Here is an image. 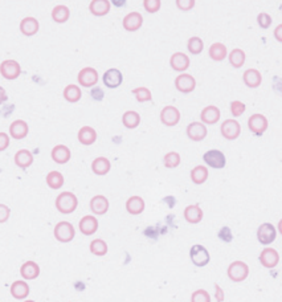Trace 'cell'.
<instances>
[{
	"instance_id": "cell-1",
	"label": "cell",
	"mask_w": 282,
	"mask_h": 302,
	"mask_svg": "<svg viewBox=\"0 0 282 302\" xmlns=\"http://www.w3.org/2000/svg\"><path fill=\"white\" fill-rule=\"evenodd\" d=\"M55 206H56L57 211L62 215H69L73 214L78 207V199L73 192L70 191H64L61 192L58 196L56 197L55 201Z\"/></svg>"
},
{
	"instance_id": "cell-2",
	"label": "cell",
	"mask_w": 282,
	"mask_h": 302,
	"mask_svg": "<svg viewBox=\"0 0 282 302\" xmlns=\"http://www.w3.org/2000/svg\"><path fill=\"white\" fill-rule=\"evenodd\" d=\"M226 274L229 277L230 281L233 282H242L245 281L248 276H249V266L248 264L241 260H236V261L230 262L226 270Z\"/></svg>"
},
{
	"instance_id": "cell-3",
	"label": "cell",
	"mask_w": 282,
	"mask_h": 302,
	"mask_svg": "<svg viewBox=\"0 0 282 302\" xmlns=\"http://www.w3.org/2000/svg\"><path fill=\"white\" fill-rule=\"evenodd\" d=\"M53 235L57 242H70L76 236V230L72 223L60 222L57 223L53 230Z\"/></svg>"
},
{
	"instance_id": "cell-4",
	"label": "cell",
	"mask_w": 282,
	"mask_h": 302,
	"mask_svg": "<svg viewBox=\"0 0 282 302\" xmlns=\"http://www.w3.org/2000/svg\"><path fill=\"white\" fill-rule=\"evenodd\" d=\"M190 258L195 266L203 268V266L208 265V262L211 261V254L204 245L195 244V245L191 246Z\"/></svg>"
},
{
	"instance_id": "cell-5",
	"label": "cell",
	"mask_w": 282,
	"mask_h": 302,
	"mask_svg": "<svg viewBox=\"0 0 282 302\" xmlns=\"http://www.w3.org/2000/svg\"><path fill=\"white\" fill-rule=\"evenodd\" d=\"M98 72L97 69L92 68V66H86V68L81 69L77 76V81L82 88H93L96 86L98 82Z\"/></svg>"
},
{
	"instance_id": "cell-6",
	"label": "cell",
	"mask_w": 282,
	"mask_h": 302,
	"mask_svg": "<svg viewBox=\"0 0 282 302\" xmlns=\"http://www.w3.org/2000/svg\"><path fill=\"white\" fill-rule=\"evenodd\" d=\"M220 133L228 141H234L241 134V125L236 120H226L220 126Z\"/></svg>"
},
{
	"instance_id": "cell-7",
	"label": "cell",
	"mask_w": 282,
	"mask_h": 302,
	"mask_svg": "<svg viewBox=\"0 0 282 302\" xmlns=\"http://www.w3.org/2000/svg\"><path fill=\"white\" fill-rule=\"evenodd\" d=\"M277 238V230L272 223H262L257 230V240L262 245H269Z\"/></svg>"
},
{
	"instance_id": "cell-8",
	"label": "cell",
	"mask_w": 282,
	"mask_h": 302,
	"mask_svg": "<svg viewBox=\"0 0 282 302\" xmlns=\"http://www.w3.org/2000/svg\"><path fill=\"white\" fill-rule=\"evenodd\" d=\"M203 161L206 162V165L216 170L224 169L226 165V155L220 150H210V151H207L203 155Z\"/></svg>"
},
{
	"instance_id": "cell-9",
	"label": "cell",
	"mask_w": 282,
	"mask_h": 302,
	"mask_svg": "<svg viewBox=\"0 0 282 302\" xmlns=\"http://www.w3.org/2000/svg\"><path fill=\"white\" fill-rule=\"evenodd\" d=\"M20 73L21 66L16 60H4L0 64V74L5 80H16Z\"/></svg>"
},
{
	"instance_id": "cell-10",
	"label": "cell",
	"mask_w": 282,
	"mask_h": 302,
	"mask_svg": "<svg viewBox=\"0 0 282 302\" xmlns=\"http://www.w3.org/2000/svg\"><path fill=\"white\" fill-rule=\"evenodd\" d=\"M179 121H180V112H179L176 106L169 105L162 109L161 122L163 125L172 127V126H176Z\"/></svg>"
},
{
	"instance_id": "cell-11",
	"label": "cell",
	"mask_w": 282,
	"mask_h": 302,
	"mask_svg": "<svg viewBox=\"0 0 282 302\" xmlns=\"http://www.w3.org/2000/svg\"><path fill=\"white\" fill-rule=\"evenodd\" d=\"M258 260H260L264 268L273 269L280 264V253L274 248H265V249L261 250V253L258 256Z\"/></svg>"
},
{
	"instance_id": "cell-12",
	"label": "cell",
	"mask_w": 282,
	"mask_h": 302,
	"mask_svg": "<svg viewBox=\"0 0 282 302\" xmlns=\"http://www.w3.org/2000/svg\"><path fill=\"white\" fill-rule=\"evenodd\" d=\"M268 126H269V122H268L265 116H262V114L256 113L250 116L249 120H248V127L256 135H262L268 130Z\"/></svg>"
},
{
	"instance_id": "cell-13",
	"label": "cell",
	"mask_w": 282,
	"mask_h": 302,
	"mask_svg": "<svg viewBox=\"0 0 282 302\" xmlns=\"http://www.w3.org/2000/svg\"><path fill=\"white\" fill-rule=\"evenodd\" d=\"M175 88L180 93H191L196 88V80L188 73H181L175 78Z\"/></svg>"
},
{
	"instance_id": "cell-14",
	"label": "cell",
	"mask_w": 282,
	"mask_h": 302,
	"mask_svg": "<svg viewBox=\"0 0 282 302\" xmlns=\"http://www.w3.org/2000/svg\"><path fill=\"white\" fill-rule=\"evenodd\" d=\"M207 126L203 125L202 122H191L185 129L187 137L192 142H202L207 137Z\"/></svg>"
},
{
	"instance_id": "cell-15",
	"label": "cell",
	"mask_w": 282,
	"mask_h": 302,
	"mask_svg": "<svg viewBox=\"0 0 282 302\" xmlns=\"http://www.w3.org/2000/svg\"><path fill=\"white\" fill-rule=\"evenodd\" d=\"M102 81H104L106 88L115 89L118 86H121L122 82H123V74H122L119 69L110 68L104 73Z\"/></svg>"
},
{
	"instance_id": "cell-16",
	"label": "cell",
	"mask_w": 282,
	"mask_h": 302,
	"mask_svg": "<svg viewBox=\"0 0 282 302\" xmlns=\"http://www.w3.org/2000/svg\"><path fill=\"white\" fill-rule=\"evenodd\" d=\"M89 208L92 211L94 215H98V216H102L105 215L108 211H109L110 203L109 199L104 195H96L90 199V203H89Z\"/></svg>"
},
{
	"instance_id": "cell-17",
	"label": "cell",
	"mask_w": 282,
	"mask_h": 302,
	"mask_svg": "<svg viewBox=\"0 0 282 302\" xmlns=\"http://www.w3.org/2000/svg\"><path fill=\"white\" fill-rule=\"evenodd\" d=\"M190 57L183 52L173 53L172 56L169 57V66L176 72H185L190 68Z\"/></svg>"
},
{
	"instance_id": "cell-18",
	"label": "cell",
	"mask_w": 282,
	"mask_h": 302,
	"mask_svg": "<svg viewBox=\"0 0 282 302\" xmlns=\"http://www.w3.org/2000/svg\"><path fill=\"white\" fill-rule=\"evenodd\" d=\"M222 117L220 109L215 105H208L200 113V121L203 125H215Z\"/></svg>"
},
{
	"instance_id": "cell-19",
	"label": "cell",
	"mask_w": 282,
	"mask_h": 302,
	"mask_svg": "<svg viewBox=\"0 0 282 302\" xmlns=\"http://www.w3.org/2000/svg\"><path fill=\"white\" fill-rule=\"evenodd\" d=\"M70 157H72V153H70V149L68 146L65 145H56L51 151V158L52 161L57 165H65L70 161Z\"/></svg>"
},
{
	"instance_id": "cell-20",
	"label": "cell",
	"mask_w": 282,
	"mask_h": 302,
	"mask_svg": "<svg viewBox=\"0 0 282 302\" xmlns=\"http://www.w3.org/2000/svg\"><path fill=\"white\" fill-rule=\"evenodd\" d=\"M78 228L81 234L85 236H92L98 231V219L94 218L93 215H86L78 223Z\"/></svg>"
},
{
	"instance_id": "cell-21",
	"label": "cell",
	"mask_w": 282,
	"mask_h": 302,
	"mask_svg": "<svg viewBox=\"0 0 282 302\" xmlns=\"http://www.w3.org/2000/svg\"><path fill=\"white\" fill-rule=\"evenodd\" d=\"M122 25H123V28H125L127 32H135V31H138V29L143 25V16H142L139 12L127 13V15L123 17Z\"/></svg>"
},
{
	"instance_id": "cell-22",
	"label": "cell",
	"mask_w": 282,
	"mask_h": 302,
	"mask_svg": "<svg viewBox=\"0 0 282 302\" xmlns=\"http://www.w3.org/2000/svg\"><path fill=\"white\" fill-rule=\"evenodd\" d=\"M20 276L25 281H31V280H36L40 276V266L39 264L32 260L25 261L23 265L20 266Z\"/></svg>"
},
{
	"instance_id": "cell-23",
	"label": "cell",
	"mask_w": 282,
	"mask_h": 302,
	"mask_svg": "<svg viewBox=\"0 0 282 302\" xmlns=\"http://www.w3.org/2000/svg\"><path fill=\"white\" fill-rule=\"evenodd\" d=\"M29 133V127L28 123L23 120H16L13 121L11 125H9V135L13 138V139H24Z\"/></svg>"
},
{
	"instance_id": "cell-24",
	"label": "cell",
	"mask_w": 282,
	"mask_h": 302,
	"mask_svg": "<svg viewBox=\"0 0 282 302\" xmlns=\"http://www.w3.org/2000/svg\"><path fill=\"white\" fill-rule=\"evenodd\" d=\"M125 206H126V211H127L130 215L138 216V215H141L142 212L145 211L146 203L145 200H143V197L134 195V196H130L129 199L126 200Z\"/></svg>"
},
{
	"instance_id": "cell-25",
	"label": "cell",
	"mask_w": 282,
	"mask_h": 302,
	"mask_svg": "<svg viewBox=\"0 0 282 302\" xmlns=\"http://www.w3.org/2000/svg\"><path fill=\"white\" fill-rule=\"evenodd\" d=\"M40 29V24H39V20L36 17L28 16L24 17L23 20L20 21V32L27 37L35 36Z\"/></svg>"
},
{
	"instance_id": "cell-26",
	"label": "cell",
	"mask_w": 282,
	"mask_h": 302,
	"mask_svg": "<svg viewBox=\"0 0 282 302\" xmlns=\"http://www.w3.org/2000/svg\"><path fill=\"white\" fill-rule=\"evenodd\" d=\"M77 139H78L81 145L90 146L93 143H96V141H97V131L93 129L92 126H82L78 130Z\"/></svg>"
},
{
	"instance_id": "cell-27",
	"label": "cell",
	"mask_w": 282,
	"mask_h": 302,
	"mask_svg": "<svg viewBox=\"0 0 282 302\" xmlns=\"http://www.w3.org/2000/svg\"><path fill=\"white\" fill-rule=\"evenodd\" d=\"M110 8H112V3L109 0H93L89 4V11L92 15L97 17L105 16L110 12Z\"/></svg>"
},
{
	"instance_id": "cell-28",
	"label": "cell",
	"mask_w": 282,
	"mask_h": 302,
	"mask_svg": "<svg viewBox=\"0 0 282 302\" xmlns=\"http://www.w3.org/2000/svg\"><path fill=\"white\" fill-rule=\"evenodd\" d=\"M183 216H184L185 222L190 224H199L203 220V210L198 204H191V206L185 207L183 211Z\"/></svg>"
},
{
	"instance_id": "cell-29",
	"label": "cell",
	"mask_w": 282,
	"mask_h": 302,
	"mask_svg": "<svg viewBox=\"0 0 282 302\" xmlns=\"http://www.w3.org/2000/svg\"><path fill=\"white\" fill-rule=\"evenodd\" d=\"M29 285L25 281H21V280H17V281H13L11 288H9V293L12 296L15 300H25V298L29 296Z\"/></svg>"
},
{
	"instance_id": "cell-30",
	"label": "cell",
	"mask_w": 282,
	"mask_h": 302,
	"mask_svg": "<svg viewBox=\"0 0 282 302\" xmlns=\"http://www.w3.org/2000/svg\"><path fill=\"white\" fill-rule=\"evenodd\" d=\"M242 80H244V84L250 89H256L258 88L262 82V76L260 70L257 69H246L244 74H242Z\"/></svg>"
},
{
	"instance_id": "cell-31",
	"label": "cell",
	"mask_w": 282,
	"mask_h": 302,
	"mask_svg": "<svg viewBox=\"0 0 282 302\" xmlns=\"http://www.w3.org/2000/svg\"><path fill=\"white\" fill-rule=\"evenodd\" d=\"M110 170H112V163L108 158L98 157L92 162V171L98 177L108 175Z\"/></svg>"
},
{
	"instance_id": "cell-32",
	"label": "cell",
	"mask_w": 282,
	"mask_h": 302,
	"mask_svg": "<svg viewBox=\"0 0 282 302\" xmlns=\"http://www.w3.org/2000/svg\"><path fill=\"white\" fill-rule=\"evenodd\" d=\"M13 161H15V165H16L17 167H20V169L23 170L28 169L33 163V154L31 153L29 150L21 149L15 154Z\"/></svg>"
},
{
	"instance_id": "cell-33",
	"label": "cell",
	"mask_w": 282,
	"mask_h": 302,
	"mask_svg": "<svg viewBox=\"0 0 282 302\" xmlns=\"http://www.w3.org/2000/svg\"><path fill=\"white\" fill-rule=\"evenodd\" d=\"M70 17V9L64 4H58L55 5L52 9V19L55 23H58V24H62V23H66Z\"/></svg>"
},
{
	"instance_id": "cell-34",
	"label": "cell",
	"mask_w": 282,
	"mask_h": 302,
	"mask_svg": "<svg viewBox=\"0 0 282 302\" xmlns=\"http://www.w3.org/2000/svg\"><path fill=\"white\" fill-rule=\"evenodd\" d=\"M191 181H192V183H195V184H204L207 181V179H208V169H207L206 166H196V167H194V169L191 170Z\"/></svg>"
},
{
	"instance_id": "cell-35",
	"label": "cell",
	"mask_w": 282,
	"mask_h": 302,
	"mask_svg": "<svg viewBox=\"0 0 282 302\" xmlns=\"http://www.w3.org/2000/svg\"><path fill=\"white\" fill-rule=\"evenodd\" d=\"M122 123H123L126 129H137L139 123H141V116L134 110H127L122 116Z\"/></svg>"
},
{
	"instance_id": "cell-36",
	"label": "cell",
	"mask_w": 282,
	"mask_h": 302,
	"mask_svg": "<svg viewBox=\"0 0 282 302\" xmlns=\"http://www.w3.org/2000/svg\"><path fill=\"white\" fill-rule=\"evenodd\" d=\"M208 55L214 61H223L228 56V49L223 43H214L208 49Z\"/></svg>"
},
{
	"instance_id": "cell-37",
	"label": "cell",
	"mask_w": 282,
	"mask_h": 302,
	"mask_svg": "<svg viewBox=\"0 0 282 302\" xmlns=\"http://www.w3.org/2000/svg\"><path fill=\"white\" fill-rule=\"evenodd\" d=\"M62 97L65 98V101H68L70 104H74V102H78L82 97V92H81V88L78 85L70 84L68 86H65L64 92H62Z\"/></svg>"
},
{
	"instance_id": "cell-38",
	"label": "cell",
	"mask_w": 282,
	"mask_h": 302,
	"mask_svg": "<svg viewBox=\"0 0 282 302\" xmlns=\"http://www.w3.org/2000/svg\"><path fill=\"white\" fill-rule=\"evenodd\" d=\"M45 181H47L49 188L60 189L64 185L65 179L64 175L60 171H51V173H48L47 178H45Z\"/></svg>"
},
{
	"instance_id": "cell-39",
	"label": "cell",
	"mask_w": 282,
	"mask_h": 302,
	"mask_svg": "<svg viewBox=\"0 0 282 302\" xmlns=\"http://www.w3.org/2000/svg\"><path fill=\"white\" fill-rule=\"evenodd\" d=\"M89 249H90V253L94 254V256L102 257V256H105V254L108 253L109 248H108V244H106L105 240H102V239H94V240L90 242Z\"/></svg>"
},
{
	"instance_id": "cell-40",
	"label": "cell",
	"mask_w": 282,
	"mask_h": 302,
	"mask_svg": "<svg viewBox=\"0 0 282 302\" xmlns=\"http://www.w3.org/2000/svg\"><path fill=\"white\" fill-rule=\"evenodd\" d=\"M246 56L245 52L240 48H234L233 51H230L229 53V64L233 66L234 69H240L242 65L245 64Z\"/></svg>"
},
{
	"instance_id": "cell-41",
	"label": "cell",
	"mask_w": 282,
	"mask_h": 302,
	"mask_svg": "<svg viewBox=\"0 0 282 302\" xmlns=\"http://www.w3.org/2000/svg\"><path fill=\"white\" fill-rule=\"evenodd\" d=\"M187 49L191 55H200L204 49V43L200 37L192 36L187 41Z\"/></svg>"
},
{
	"instance_id": "cell-42",
	"label": "cell",
	"mask_w": 282,
	"mask_h": 302,
	"mask_svg": "<svg viewBox=\"0 0 282 302\" xmlns=\"http://www.w3.org/2000/svg\"><path fill=\"white\" fill-rule=\"evenodd\" d=\"M180 154L176 153V151H169L163 158V163H165L166 169H176L180 165Z\"/></svg>"
},
{
	"instance_id": "cell-43",
	"label": "cell",
	"mask_w": 282,
	"mask_h": 302,
	"mask_svg": "<svg viewBox=\"0 0 282 302\" xmlns=\"http://www.w3.org/2000/svg\"><path fill=\"white\" fill-rule=\"evenodd\" d=\"M133 94L135 96L138 102H150L153 100V93L149 88L145 86H139V88L133 89Z\"/></svg>"
},
{
	"instance_id": "cell-44",
	"label": "cell",
	"mask_w": 282,
	"mask_h": 302,
	"mask_svg": "<svg viewBox=\"0 0 282 302\" xmlns=\"http://www.w3.org/2000/svg\"><path fill=\"white\" fill-rule=\"evenodd\" d=\"M191 302H211V296L206 289H198L191 294Z\"/></svg>"
},
{
	"instance_id": "cell-45",
	"label": "cell",
	"mask_w": 282,
	"mask_h": 302,
	"mask_svg": "<svg viewBox=\"0 0 282 302\" xmlns=\"http://www.w3.org/2000/svg\"><path fill=\"white\" fill-rule=\"evenodd\" d=\"M229 108H230V113H232L233 117H240V116H242L244 112H245L246 106L244 102H241V101H232Z\"/></svg>"
},
{
	"instance_id": "cell-46",
	"label": "cell",
	"mask_w": 282,
	"mask_h": 302,
	"mask_svg": "<svg viewBox=\"0 0 282 302\" xmlns=\"http://www.w3.org/2000/svg\"><path fill=\"white\" fill-rule=\"evenodd\" d=\"M161 0H143V7L149 13H155L161 9Z\"/></svg>"
},
{
	"instance_id": "cell-47",
	"label": "cell",
	"mask_w": 282,
	"mask_h": 302,
	"mask_svg": "<svg viewBox=\"0 0 282 302\" xmlns=\"http://www.w3.org/2000/svg\"><path fill=\"white\" fill-rule=\"evenodd\" d=\"M257 23L262 29H268L270 25H272V23H273V19H272V16H270L269 13L261 12V13H258Z\"/></svg>"
},
{
	"instance_id": "cell-48",
	"label": "cell",
	"mask_w": 282,
	"mask_h": 302,
	"mask_svg": "<svg viewBox=\"0 0 282 302\" xmlns=\"http://www.w3.org/2000/svg\"><path fill=\"white\" fill-rule=\"evenodd\" d=\"M218 236L224 242H232V240H233V235H232L229 227H223L222 230L219 231Z\"/></svg>"
},
{
	"instance_id": "cell-49",
	"label": "cell",
	"mask_w": 282,
	"mask_h": 302,
	"mask_svg": "<svg viewBox=\"0 0 282 302\" xmlns=\"http://www.w3.org/2000/svg\"><path fill=\"white\" fill-rule=\"evenodd\" d=\"M175 3H176L177 8L181 9V11H190V9L194 8L195 4H196L195 0H176Z\"/></svg>"
},
{
	"instance_id": "cell-50",
	"label": "cell",
	"mask_w": 282,
	"mask_h": 302,
	"mask_svg": "<svg viewBox=\"0 0 282 302\" xmlns=\"http://www.w3.org/2000/svg\"><path fill=\"white\" fill-rule=\"evenodd\" d=\"M9 216H11V210H9V207L0 203V224L8 222Z\"/></svg>"
},
{
	"instance_id": "cell-51",
	"label": "cell",
	"mask_w": 282,
	"mask_h": 302,
	"mask_svg": "<svg viewBox=\"0 0 282 302\" xmlns=\"http://www.w3.org/2000/svg\"><path fill=\"white\" fill-rule=\"evenodd\" d=\"M9 135L7 133H0V153H3L8 149Z\"/></svg>"
},
{
	"instance_id": "cell-52",
	"label": "cell",
	"mask_w": 282,
	"mask_h": 302,
	"mask_svg": "<svg viewBox=\"0 0 282 302\" xmlns=\"http://www.w3.org/2000/svg\"><path fill=\"white\" fill-rule=\"evenodd\" d=\"M90 96H92V98H94L96 101H102V98H104V92H102V89L100 88H94L92 89V92H90Z\"/></svg>"
},
{
	"instance_id": "cell-53",
	"label": "cell",
	"mask_w": 282,
	"mask_h": 302,
	"mask_svg": "<svg viewBox=\"0 0 282 302\" xmlns=\"http://www.w3.org/2000/svg\"><path fill=\"white\" fill-rule=\"evenodd\" d=\"M215 290H216V293H215V296H216V301L218 302H223L224 301V292H223L222 286L219 285V284H215Z\"/></svg>"
},
{
	"instance_id": "cell-54",
	"label": "cell",
	"mask_w": 282,
	"mask_h": 302,
	"mask_svg": "<svg viewBox=\"0 0 282 302\" xmlns=\"http://www.w3.org/2000/svg\"><path fill=\"white\" fill-rule=\"evenodd\" d=\"M7 100H8V96H7L5 89L3 86H0V105H3Z\"/></svg>"
},
{
	"instance_id": "cell-55",
	"label": "cell",
	"mask_w": 282,
	"mask_h": 302,
	"mask_svg": "<svg viewBox=\"0 0 282 302\" xmlns=\"http://www.w3.org/2000/svg\"><path fill=\"white\" fill-rule=\"evenodd\" d=\"M281 31H282V24H278V25H277V28H276V31H274V36H276V39H277V41H280V43H282Z\"/></svg>"
},
{
	"instance_id": "cell-56",
	"label": "cell",
	"mask_w": 282,
	"mask_h": 302,
	"mask_svg": "<svg viewBox=\"0 0 282 302\" xmlns=\"http://www.w3.org/2000/svg\"><path fill=\"white\" fill-rule=\"evenodd\" d=\"M24 302H35V301H33V300H25Z\"/></svg>"
}]
</instances>
